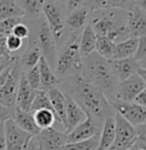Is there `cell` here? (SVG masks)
<instances>
[{
    "mask_svg": "<svg viewBox=\"0 0 146 150\" xmlns=\"http://www.w3.org/2000/svg\"><path fill=\"white\" fill-rule=\"evenodd\" d=\"M32 115H33V119H35L37 127L40 129L54 127V125L58 123V119L51 109H40V110L33 112Z\"/></svg>",
    "mask_w": 146,
    "mask_h": 150,
    "instance_id": "28",
    "label": "cell"
},
{
    "mask_svg": "<svg viewBox=\"0 0 146 150\" xmlns=\"http://www.w3.org/2000/svg\"><path fill=\"white\" fill-rule=\"evenodd\" d=\"M110 105L113 107L114 112L121 115L123 119L131 123L133 127L146 123V108L132 103V101H119L111 99Z\"/></svg>",
    "mask_w": 146,
    "mask_h": 150,
    "instance_id": "9",
    "label": "cell"
},
{
    "mask_svg": "<svg viewBox=\"0 0 146 150\" xmlns=\"http://www.w3.org/2000/svg\"><path fill=\"white\" fill-rule=\"evenodd\" d=\"M89 13L90 11L86 6H81L78 9L67 13L66 18V31L71 33H77L80 35L87 25V19H89Z\"/></svg>",
    "mask_w": 146,
    "mask_h": 150,
    "instance_id": "17",
    "label": "cell"
},
{
    "mask_svg": "<svg viewBox=\"0 0 146 150\" xmlns=\"http://www.w3.org/2000/svg\"><path fill=\"white\" fill-rule=\"evenodd\" d=\"M17 59V57H13V55H9V57H0V74L1 72L5 69L8 66H11V64L14 62Z\"/></svg>",
    "mask_w": 146,
    "mask_h": 150,
    "instance_id": "40",
    "label": "cell"
},
{
    "mask_svg": "<svg viewBox=\"0 0 146 150\" xmlns=\"http://www.w3.org/2000/svg\"><path fill=\"white\" fill-rule=\"evenodd\" d=\"M22 9L25 18H37L42 16V8L47 0H16Z\"/></svg>",
    "mask_w": 146,
    "mask_h": 150,
    "instance_id": "26",
    "label": "cell"
},
{
    "mask_svg": "<svg viewBox=\"0 0 146 150\" xmlns=\"http://www.w3.org/2000/svg\"><path fill=\"white\" fill-rule=\"evenodd\" d=\"M67 13L66 4L55 1V0H47L42 8V17L49 26L56 44L60 41V39L66 32Z\"/></svg>",
    "mask_w": 146,
    "mask_h": 150,
    "instance_id": "7",
    "label": "cell"
},
{
    "mask_svg": "<svg viewBox=\"0 0 146 150\" xmlns=\"http://www.w3.org/2000/svg\"><path fill=\"white\" fill-rule=\"evenodd\" d=\"M115 137V122L114 115L107 118L101 125L99 132V145L97 150H109L114 142Z\"/></svg>",
    "mask_w": 146,
    "mask_h": 150,
    "instance_id": "22",
    "label": "cell"
},
{
    "mask_svg": "<svg viewBox=\"0 0 146 150\" xmlns=\"http://www.w3.org/2000/svg\"><path fill=\"white\" fill-rule=\"evenodd\" d=\"M136 0H89L85 5L89 11L96 9H122L128 12L136 4Z\"/></svg>",
    "mask_w": 146,
    "mask_h": 150,
    "instance_id": "21",
    "label": "cell"
},
{
    "mask_svg": "<svg viewBox=\"0 0 146 150\" xmlns=\"http://www.w3.org/2000/svg\"><path fill=\"white\" fill-rule=\"evenodd\" d=\"M12 35L19 37L21 40H25V41H27V39H28V35H30V30H28V26H27V23L25 22V18H23L22 22H19L18 25H17L12 30Z\"/></svg>",
    "mask_w": 146,
    "mask_h": 150,
    "instance_id": "37",
    "label": "cell"
},
{
    "mask_svg": "<svg viewBox=\"0 0 146 150\" xmlns=\"http://www.w3.org/2000/svg\"><path fill=\"white\" fill-rule=\"evenodd\" d=\"M133 59L145 66V59H146V36L138 37L137 49H136Z\"/></svg>",
    "mask_w": 146,
    "mask_h": 150,
    "instance_id": "36",
    "label": "cell"
},
{
    "mask_svg": "<svg viewBox=\"0 0 146 150\" xmlns=\"http://www.w3.org/2000/svg\"><path fill=\"white\" fill-rule=\"evenodd\" d=\"M22 73L23 71L18 63V58L1 72L0 74V104L1 105L16 109V96Z\"/></svg>",
    "mask_w": 146,
    "mask_h": 150,
    "instance_id": "6",
    "label": "cell"
},
{
    "mask_svg": "<svg viewBox=\"0 0 146 150\" xmlns=\"http://www.w3.org/2000/svg\"><path fill=\"white\" fill-rule=\"evenodd\" d=\"M109 64L114 77L118 82L131 77L132 74L138 73V71L145 68L144 64L138 63L132 58H123V59H109Z\"/></svg>",
    "mask_w": 146,
    "mask_h": 150,
    "instance_id": "14",
    "label": "cell"
},
{
    "mask_svg": "<svg viewBox=\"0 0 146 150\" xmlns=\"http://www.w3.org/2000/svg\"><path fill=\"white\" fill-rule=\"evenodd\" d=\"M97 145H99V134L83 141L67 142L62 150H97Z\"/></svg>",
    "mask_w": 146,
    "mask_h": 150,
    "instance_id": "31",
    "label": "cell"
},
{
    "mask_svg": "<svg viewBox=\"0 0 146 150\" xmlns=\"http://www.w3.org/2000/svg\"><path fill=\"white\" fill-rule=\"evenodd\" d=\"M109 150H110V149H109Z\"/></svg>",
    "mask_w": 146,
    "mask_h": 150,
    "instance_id": "49",
    "label": "cell"
},
{
    "mask_svg": "<svg viewBox=\"0 0 146 150\" xmlns=\"http://www.w3.org/2000/svg\"><path fill=\"white\" fill-rule=\"evenodd\" d=\"M49 96L50 104L54 110V114L58 119V123L64 129V122H66V110H67V95L63 93L58 86L51 87L46 91ZM64 132V131H63Z\"/></svg>",
    "mask_w": 146,
    "mask_h": 150,
    "instance_id": "15",
    "label": "cell"
},
{
    "mask_svg": "<svg viewBox=\"0 0 146 150\" xmlns=\"http://www.w3.org/2000/svg\"><path fill=\"white\" fill-rule=\"evenodd\" d=\"M37 67H39L40 72V90L47 91L51 87H55L59 85V78L56 77V74L53 68L50 67V64L42 57L40 58Z\"/></svg>",
    "mask_w": 146,
    "mask_h": 150,
    "instance_id": "20",
    "label": "cell"
},
{
    "mask_svg": "<svg viewBox=\"0 0 146 150\" xmlns=\"http://www.w3.org/2000/svg\"><path fill=\"white\" fill-rule=\"evenodd\" d=\"M89 0H66V6H67V12H72L74 9H78L81 6H85L87 4Z\"/></svg>",
    "mask_w": 146,
    "mask_h": 150,
    "instance_id": "39",
    "label": "cell"
},
{
    "mask_svg": "<svg viewBox=\"0 0 146 150\" xmlns=\"http://www.w3.org/2000/svg\"><path fill=\"white\" fill-rule=\"evenodd\" d=\"M14 112H16V109L6 108L4 105L0 104V123H5L8 119H13Z\"/></svg>",
    "mask_w": 146,
    "mask_h": 150,
    "instance_id": "38",
    "label": "cell"
},
{
    "mask_svg": "<svg viewBox=\"0 0 146 150\" xmlns=\"http://www.w3.org/2000/svg\"><path fill=\"white\" fill-rule=\"evenodd\" d=\"M35 88H32L28 85V82L26 81L25 76H21V80H19V85H18V90H17V96H16V108H19L22 110L30 112V108H31L32 100L35 98L36 94Z\"/></svg>",
    "mask_w": 146,
    "mask_h": 150,
    "instance_id": "19",
    "label": "cell"
},
{
    "mask_svg": "<svg viewBox=\"0 0 146 150\" xmlns=\"http://www.w3.org/2000/svg\"><path fill=\"white\" fill-rule=\"evenodd\" d=\"M23 76H25L26 81L28 82V85L35 90H40V72H39V67L35 66L32 68L23 71Z\"/></svg>",
    "mask_w": 146,
    "mask_h": 150,
    "instance_id": "34",
    "label": "cell"
},
{
    "mask_svg": "<svg viewBox=\"0 0 146 150\" xmlns=\"http://www.w3.org/2000/svg\"><path fill=\"white\" fill-rule=\"evenodd\" d=\"M25 22L27 23L30 30L28 40L36 44V46L41 53V57L50 64V67L54 68L56 62L58 46L44 17L41 16L37 18H25Z\"/></svg>",
    "mask_w": 146,
    "mask_h": 150,
    "instance_id": "5",
    "label": "cell"
},
{
    "mask_svg": "<svg viewBox=\"0 0 146 150\" xmlns=\"http://www.w3.org/2000/svg\"><path fill=\"white\" fill-rule=\"evenodd\" d=\"M13 121L16 122V125L18 126L19 128L23 129V131L27 132V134L31 136H36L40 132V128L37 127L31 112H26L19 108H16Z\"/></svg>",
    "mask_w": 146,
    "mask_h": 150,
    "instance_id": "23",
    "label": "cell"
},
{
    "mask_svg": "<svg viewBox=\"0 0 146 150\" xmlns=\"http://www.w3.org/2000/svg\"><path fill=\"white\" fill-rule=\"evenodd\" d=\"M26 150H40L39 142H37V137L36 136H31L27 142V149Z\"/></svg>",
    "mask_w": 146,
    "mask_h": 150,
    "instance_id": "43",
    "label": "cell"
},
{
    "mask_svg": "<svg viewBox=\"0 0 146 150\" xmlns=\"http://www.w3.org/2000/svg\"><path fill=\"white\" fill-rule=\"evenodd\" d=\"M0 150H6V145H5V131H4V123H0Z\"/></svg>",
    "mask_w": 146,
    "mask_h": 150,
    "instance_id": "44",
    "label": "cell"
},
{
    "mask_svg": "<svg viewBox=\"0 0 146 150\" xmlns=\"http://www.w3.org/2000/svg\"><path fill=\"white\" fill-rule=\"evenodd\" d=\"M136 1H145V0H136Z\"/></svg>",
    "mask_w": 146,
    "mask_h": 150,
    "instance_id": "46",
    "label": "cell"
},
{
    "mask_svg": "<svg viewBox=\"0 0 146 150\" xmlns=\"http://www.w3.org/2000/svg\"><path fill=\"white\" fill-rule=\"evenodd\" d=\"M58 87L67 96L76 101L87 117L92 119L100 128L105 119L115 114L108 98L81 73L59 80Z\"/></svg>",
    "mask_w": 146,
    "mask_h": 150,
    "instance_id": "1",
    "label": "cell"
},
{
    "mask_svg": "<svg viewBox=\"0 0 146 150\" xmlns=\"http://www.w3.org/2000/svg\"><path fill=\"white\" fill-rule=\"evenodd\" d=\"M128 35L132 39L146 36V11L145 1H137L127 12Z\"/></svg>",
    "mask_w": 146,
    "mask_h": 150,
    "instance_id": "11",
    "label": "cell"
},
{
    "mask_svg": "<svg viewBox=\"0 0 146 150\" xmlns=\"http://www.w3.org/2000/svg\"><path fill=\"white\" fill-rule=\"evenodd\" d=\"M115 137L110 150H128L136 140V128L117 113L114 114Z\"/></svg>",
    "mask_w": 146,
    "mask_h": 150,
    "instance_id": "10",
    "label": "cell"
},
{
    "mask_svg": "<svg viewBox=\"0 0 146 150\" xmlns=\"http://www.w3.org/2000/svg\"><path fill=\"white\" fill-rule=\"evenodd\" d=\"M40 58H41V53H40L39 47L36 46V44L33 41L27 39L25 53H23L22 55H19V58H18V63H19V66H21L22 71H26V69H28V68L37 66Z\"/></svg>",
    "mask_w": 146,
    "mask_h": 150,
    "instance_id": "25",
    "label": "cell"
},
{
    "mask_svg": "<svg viewBox=\"0 0 146 150\" xmlns=\"http://www.w3.org/2000/svg\"><path fill=\"white\" fill-rule=\"evenodd\" d=\"M55 1H59V3H64V4H66V0H55Z\"/></svg>",
    "mask_w": 146,
    "mask_h": 150,
    "instance_id": "45",
    "label": "cell"
},
{
    "mask_svg": "<svg viewBox=\"0 0 146 150\" xmlns=\"http://www.w3.org/2000/svg\"><path fill=\"white\" fill-rule=\"evenodd\" d=\"M137 42H138V39H132V37H130V39L124 40V41L115 44L114 53H113L111 59L132 58L136 53V49H137Z\"/></svg>",
    "mask_w": 146,
    "mask_h": 150,
    "instance_id": "27",
    "label": "cell"
},
{
    "mask_svg": "<svg viewBox=\"0 0 146 150\" xmlns=\"http://www.w3.org/2000/svg\"><path fill=\"white\" fill-rule=\"evenodd\" d=\"M5 131V145L6 150H26L31 135H28L23 129L16 125L13 119H8L4 123Z\"/></svg>",
    "mask_w": 146,
    "mask_h": 150,
    "instance_id": "12",
    "label": "cell"
},
{
    "mask_svg": "<svg viewBox=\"0 0 146 150\" xmlns=\"http://www.w3.org/2000/svg\"><path fill=\"white\" fill-rule=\"evenodd\" d=\"M87 118L86 113L82 110L76 101H73L69 96H67V110H66V122H64V134H68L72 129L82 123Z\"/></svg>",
    "mask_w": 146,
    "mask_h": 150,
    "instance_id": "18",
    "label": "cell"
},
{
    "mask_svg": "<svg viewBox=\"0 0 146 150\" xmlns=\"http://www.w3.org/2000/svg\"><path fill=\"white\" fill-rule=\"evenodd\" d=\"M78 37L77 33L66 31L60 41L56 44V62L55 74L59 80L73 74L81 73L82 69V57L78 49Z\"/></svg>",
    "mask_w": 146,
    "mask_h": 150,
    "instance_id": "4",
    "label": "cell"
},
{
    "mask_svg": "<svg viewBox=\"0 0 146 150\" xmlns=\"http://www.w3.org/2000/svg\"><path fill=\"white\" fill-rule=\"evenodd\" d=\"M81 74L90 83L99 88L108 98V100H110L118 81L111 72L109 59L100 57L96 52L91 53L87 57H83Z\"/></svg>",
    "mask_w": 146,
    "mask_h": 150,
    "instance_id": "3",
    "label": "cell"
},
{
    "mask_svg": "<svg viewBox=\"0 0 146 150\" xmlns=\"http://www.w3.org/2000/svg\"><path fill=\"white\" fill-rule=\"evenodd\" d=\"M96 40L97 36L94 32L92 27L89 23L85 26V28L82 30V32L80 33L78 37V49L81 53V57H87L91 53L95 52V46H96Z\"/></svg>",
    "mask_w": 146,
    "mask_h": 150,
    "instance_id": "24",
    "label": "cell"
},
{
    "mask_svg": "<svg viewBox=\"0 0 146 150\" xmlns=\"http://www.w3.org/2000/svg\"><path fill=\"white\" fill-rule=\"evenodd\" d=\"M5 42H6V49H8V52L13 57H17L16 55V53H18V52H21L22 50V47H23V44L27 42L25 41V40H21L19 37H17L14 35H6V40H5ZM18 58V57H17Z\"/></svg>",
    "mask_w": 146,
    "mask_h": 150,
    "instance_id": "33",
    "label": "cell"
},
{
    "mask_svg": "<svg viewBox=\"0 0 146 150\" xmlns=\"http://www.w3.org/2000/svg\"><path fill=\"white\" fill-rule=\"evenodd\" d=\"M145 88H146V80L142 78L140 74L136 73L117 83L111 99L119 101H133L136 95L140 94Z\"/></svg>",
    "mask_w": 146,
    "mask_h": 150,
    "instance_id": "8",
    "label": "cell"
},
{
    "mask_svg": "<svg viewBox=\"0 0 146 150\" xmlns=\"http://www.w3.org/2000/svg\"><path fill=\"white\" fill-rule=\"evenodd\" d=\"M131 150H133V149H131ZM136 150H144V149H136Z\"/></svg>",
    "mask_w": 146,
    "mask_h": 150,
    "instance_id": "47",
    "label": "cell"
},
{
    "mask_svg": "<svg viewBox=\"0 0 146 150\" xmlns=\"http://www.w3.org/2000/svg\"><path fill=\"white\" fill-rule=\"evenodd\" d=\"M87 23L96 36H105L114 44L130 39L127 28V12L122 9L90 11Z\"/></svg>",
    "mask_w": 146,
    "mask_h": 150,
    "instance_id": "2",
    "label": "cell"
},
{
    "mask_svg": "<svg viewBox=\"0 0 146 150\" xmlns=\"http://www.w3.org/2000/svg\"><path fill=\"white\" fill-rule=\"evenodd\" d=\"M128 150H131V149H128Z\"/></svg>",
    "mask_w": 146,
    "mask_h": 150,
    "instance_id": "48",
    "label": "cell"
},
{
    "mask_svg": "<svg viewBox=\"0 0 146 150\" xmlns=\"http://www.w3.org/2000/svg\"><path fill=\"white\" fill-rule=\"evenodd\" d=\"M40 109H51L53 110L51 104H50V100H49V96H47V93L46 91H42V90L36 91L35 98H33L32 104H31V108H30V112L33 113V112L40 110Z\"/></svg>",
    "mask_w": 146,
    "mask_h": 150,
    "instance_id": "32",
    "label": "cell"
},
{
    "mask_svg": "<svg viewBox=\"0 0 146 150\" xmlns=\"http://www.w3.org/2000/svg\"><path fill=\"white\" fill-rule=\"evenodd\" d=\"M25 17H12V18H6V19H3L0 21V33L3 35H11L12 33V30L18 25L19 22L23 21Z\"/></svg>",
    "mask_w": 146,
    "mask_h": 150,
    "instance_id": "35",
    "label": "cell"
},
{
    "mask_svg": "<svg viewBox=\"0 0 146 150\" xmlns=\"http://www.w3.org/2000/svg\"><path fill=\"white\" fill-rule=\"evenodd\" d=\"M12 17H25L16 0H0V21Z\"/></svg>",
    "mask_w": 146,
    "mask_h": 150,
    "instance_id": "29",
    "label": "cell"
},
{
    "mask_svg": "<svg viewBox=\"0 0 146 150\" xmlns=\"http://www.w3.org/2000/svg\"><path fill=\"white\" fill-rule=\"evenodd\" d=\"M6 36L3 35V33H0V57H9L11 54H9L8 49H6Z\"/></svg>",
    "mask_w": 146,
    "mask_h": 150,
    "instance_id": "42",
    "label": "cell"
},
{
    "mask_svg": "<svg viewBox=\"0 0 146 150\" xmlns=\"http://www.w3.org/2000/svg\"><path fill=\"white\" fill-rule=\"evenodd\" d=\"M36 137L40 150H62L63 146L67 144V135L62 129L55 127L40 129Z\"/></svg>",
    "mask_w": 146,
    "mask_h": 150,
    "instance_id": "13",
    "label": "cell"
},
{
    "mask_svg": "<svg viewBox=\"0 0 146 150\" xmlns=\"http://www.w3.org/2000/svg\"><path fill=\"white\" fill-rule=\"evenodd\" d=\"M115 44L109 40L105 36H97L96 40V46H95V52L99 54L100 57L105 58V59H111L114 53Z\"/></svg>",
    "mask_w": 146,
    "mask_h": 150,
    "instance_id": "30",
    "label": "cell"
},
{
    "mask_svg": "<svg viewBox=\"0 0 146 150\" xmlns=\"http://www.w3.org/2000/svg\"><path fill=\"white\" fill-rule=\"evenodd\" d=\"M100 132V127L97 126L91 118L87 117L82 123L76 126L72 131L68 132L67 135V142H77L83 141V140L91 139L92 136L97 135Z\"/></svg>",
    "mask_w": 146,
    "mask_h": 150,
    "instance_id": "16",
    "label": "cell"
},
{
    "mask_svg": "<svg viewBox=\"0 0 146 150\" xmlns=\"http://www.w3.org/2000/svg\"><path fill=\"white\" fill-rule=\"evenodd\" d=\"M132 103L140 105V107H145L146 108V88L145 90H142L140 94L136 95V98L133 99V101Z\"/></svg>",
    "mask_w": 146,
    "mask_h": 150,
    "instance_id": "41",
    "label": "cell"
}]
</instances>
